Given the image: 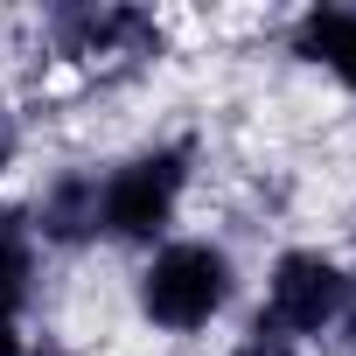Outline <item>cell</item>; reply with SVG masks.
<instances>
[{
    "instance_id": "obj_1",
    "label": "cell",
    "mask_w": 356,
    "mask_h": 356,
    "mask_svg": "<svg viewBox=\"0 0 356 356\" xmlns=\"http://www.w3.org/2000/svg\"><path fill=\"white\" fill-rule=\"evenodd\" d=\"M189 182H196V140L189 133H168V140L119 154L112 168H98V238L133 245V252L168 245Z\"/></svg>"
},
{
    "instance_id": "obj_2",
    "label": "cell",
    "mask_w": 356,
    "mask_h": 356,
    "mask_svg": "<svg viewBox=\"0 0 356 356\" xmlns=\"http://www.w3.org/2000/svg\"><path fill=\"white\" fill-rule=\"evenodd\" d=\"M238 300V259L217 238H168L133 273V307L161 335H203Z\"/></svg>"
},
{
    "instance_id": "obj_3",
    "label": "cell",
    "mask_w": 356,
    "mask_h": 356,
    "mask_svg": "<svg viewBox=\"0 0 356 356\" xmlns=\"http://www.w3.org/2000/svg\"><path fill=\"white\" fill-rule=\"evenodd\" d=\"M349 300H356V273L342 259H328L321 245H286L266 266V300H259L252 321L280 328L286 342H314V335L342 328Z\"/></svg>"
},
{
    "instance_id": "obj_4",
    "label": "cell",
    "mask_w": 356,
    "mask_h": 356,
    "mask_svg": "<svg viewBox=\"0 0 356 356\" xmlns=\"http://www.w3.org/2000/svg\"><path fill=\"white\" fill-rule=\"evenodd\" d=\"M42 35L70 63H147V56H161V22L147 8H98V0H77V8H49L42 15Z\"/></svg>"
},
{
    "instance_id": "obj_5",
    "label": "cell",
    "mask_w": 356,
    "mask_h": 356,
    "mask_svg": "<svg viewBox=\"0 0 356 356\" xmlns=\"http://www.w3.org/2000/svg\"><path fill=\"white\" fill-rule=\"evenodd\" d=\"M35 245L42 252H84L98 245V168H56L42 196L29 203Z\"/></svg>"
},
{
    "instance_id": "obj_6",
    "label": "cell",
    "mask_w": 356,
    "mask_h": 356,
    "mask_svg": "<svg viewBox=\"0 0 356 356\" xmlns=\"http://www.w3.org/2000/svg\"><path fill=\"white\" fill-rule=\"evenodd\" d=\"M286 49H293L307 70L335 77V84L356 98V8H328V0L300 8V15L286 22Z\"/></svg>"
},
{
    "instance_id": "obj_7",
    "label": "cell",
    "mask_w": 356,
    "mask_h": 356,
    "mask_svg": "<svg viewBox=\"0 0 356 356\" xmlns=\"http://www.w3.org/2000/svg\"><path fill=\"white\" fill-rule=\"evenodd\" d=\"M35 280H42V245L29 203H0V321H22L35 307Z\"/></svg>"
},
{
    "instance_id": "obj_8",
    "label": "cell",
    "mask_w": 356,
    "mask_h": 356,
    "mask_svg": "<svg viewBox=\"0 0 356 356\" xmlns=\"http://www.w3.org/2000/svg\"><path fill=\"white\" fill-rule=\"evenodd\" d=\"M224 356H300V342H286L280 328H266V321H252V328H245V335H238V342H231Z\"/></svg>"
},
{
    "instance_id": "obj_9",
    "label": "cell",
    "mask_w": 356,
    "mask_h": 356,
    "mask_svg": "<svg viewBox=\"0 0 356 356\" xmlns=\"http://www.w3.org/2000/svg\"><path fill=\"white\" fill-rule=\"evenodd\" d=\"M22 147H29V133H22V112H15V105H0V182H8V168L22 161Z\"/></svg>"
},
{
    "instance_id": "obj_10",
    "label": "cell",
    "mask_w": 356,
    "mask_h": 356,
    "mask_svg": "<svg viewBox=\"0 0 356 356\" xmlns=\"http://www.w3.org/2000/svg\"><path fill=\"white\" fill-rule=\"evenodd\" d=\"M0 356H29V335H22V321H0Z\"/></svg>"
},
{
    "instance_id": "obj_11",
    "label": "cell",
    "mask_w": 356,
    "mask_h": 356,
    "mask_svg": "<svg viewBox=\"0 0 356 356\" xmlns=\"http://www.w3.org/2000/svg\"><path fill=\"white\" fill-rule=\"evenodd\" d=\"M29 356H70L63 342H29Z\"/></svg>"
}]
</instances>
